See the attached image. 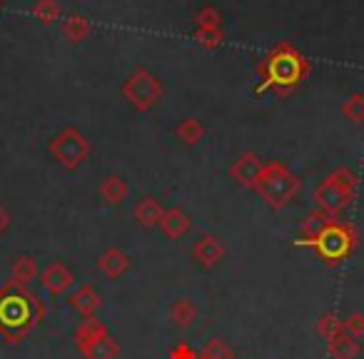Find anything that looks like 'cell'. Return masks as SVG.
<instances>
[{"label":"cell","mask_w":364,"mask_h":359,"mask_svg":"<svg viewBox=\"0 0 364 359\" xmlns=\"http://www.w3.org/2000/svg\"><path fill=\"white\" fill-rule=\"evenodd\" d=\"M48 314L43 299L28 287H13L3 284L0 287V337L6 342L16 344L36 329Z\"/></svg>","instance_id":"obj_1"},{"label":"cell","mask_w":364,"mask_h":359,"mask_svg":"<svg viewBox=\"0 0 364 359\" xmlns=\"http://www.w3.org/2000/svg\"><path fill=\"white\" fill-rule=\"evenodd\" d=\"M262 82L257 85V95L267 90L287 92L309 75V63L292 45H279L259 63Z\"/></svg>","instance_id":"obj_2"},{"label":"cell","mask_w":364,"mask_h":359,"mask_svg":"<svg viewBox=\"0 0 364 359\" xmlns=\"http://www.w3.org/2000/svg\"><path fill=\"white\" fill-rule=\"evenodd\" d=\"M357 230L354 225L342 223V220L332 218L329 225L317 235L314 240H294L297 247H309L317 252V257L322 259L324 264L334 267V264L349 259V254L357 250Z\"/></svg>","instance_id":"obj_3"},{"label":"cell","mask_w":364,"mask_h":359,"mask_svg":"<svg viewBox=\"0 0 364 359\" xmlns=\"http://www.w3.org/2000/svg\"><path fill=\"white\" fill-rule=\"evenodd\" d=\"M354 195H357V175L349 167H337L317 185L314 205L329 218H339L352 205Z\"/></svg>","instance_id":"obj_4"},{"label":"cell","mask_w":364,"mask_h":359,"mask_svg":"<svg viewBox=\"0 0 364 359\" xmlns=\"http://www.w3.org/2000/svg\"><path fill=\"white\" fill-rule=\"evenodd\" d=\"M299 190H302V180L284 162H267L255 193L272 210H282L297 198Z\"/></svg>","instance_id":"obj_5"},{"label":"cell","mask_w":364,"mask_h":359,"mask_svg":"<svg viewBox=\"0 0 364 359\" xmlns=\"http://www.w3.org/2000/svg\"><path fill=\"white\" fill-rule=\"evenodd\" d=\"M48 152L50 157L63 167V170H80L90 157V140L82 135L77 127H65L63 132H58L50 142H48Z\"/></svg>","instance_id":"obj_6"},{"label":"cell","mask_w":364,"mask_h":359,"mask_svg":"<svg viewBox=\"0 0 364 359\" xmlns=\"http://www.w3.org/2000/svg\"><path fill=\"white\" fill-rule=\"evenodd\" d=\"M122 95L135 107L137 112H150L160 105L165 97V85L157 75H152L147 68H137L125 82H122Z\"/></svg>","instance_id":"obj_7"},{"label":"cell","mask_w":364,"mask_h":359,"mask_svg":"<svg viewBox=\"0 0 364 359\" xmlns=\"http://www.w3.org/2000/svg\"><path fill=\"white\" fill-rule=\"evenodd\" d=\"M264 165H267V162H262V157H259L257 152H242V155L230 165V177H232L237 185H242L245 190H252L255 193L259 185V177H262V172H264Z\"/></svg>","instance_id":"obj_8"},{"label":"cell","mask_w":364,"mask_h":359,"mask_svg":"<svg viewBox=\"0 0 364 359\" xmlns=\"http://www.w3.org/2000/svg\"><path fill=\"white\" fill-rule=\"evenodd\" d=\"M225 257H228V250H225V245L215 235H203L193 245V259L200 269L213 272V269H218L225 262Z\"/></svg>","instance_id":"obj_9"},{"label":"cell","mask_w":364,"mask_h":359,"mask_svg":"<svg viewBox=\"0 0 364 359\" xmlns=\"http://www.w3.org/2000/svg\"><path fill=\"white\" fill-rule=\"evenodd\" d=\"M41 282L53 297H60V294H68L73 287H75V274L68 264L63 262H50L41 274Z\"/></svg>","instance_id":"obj_10"},{"label":"cell","mask_w":364,"mask_h":359,"mask_svg":"<svg viewBox=\"0 0 364 359\" xmlns=\"http://www.w3.org/2000/svg\"><path fill=\"white\" fill-rule=\"evenodd\" d=\"M68 304L85 319V317H95L97 309L102 307V297L92 284H80V287L68 292Z\"/></svg>","instance_id":"obj_11"},{"label":"cell","mask_w":364,"mask_h":359,"mask_svg":"<svg viewBox=\"0 0 364 359\" xmlns=\"http://www.w3.org/2000/svg\"><path fill=\"white\" fill-rule=\"evenodd\" d=\"M160 230L167 240L177 242V240H182L190 230H193V220H190V215L182 208H170V210H165V215H162Z\"/></svg>","instance_id":"obj_12"},{"label":"cell","mask_w":364,"mask_h":359,"mask_svg":"<svg viewBox=\"0 0 364 359\" xmlns=\"http://www.w3.org/2000/svg\"><path fill=\"white\" fill-rule=\"evenodd\" d=\"M162 215H165V208H162L160 200L152 198V195H145V198H140L135 203V210H132V218H135V223L140 225V227H145V230L160 227Z\"/></svg>","instance_id":"obj_13"},{"label":"cell","mask_w":364,"mask_h":359,"mask_svg":"<svg viewBox=\"0 0 364 359\" xmlns=\"http://www.w3.org/2000/svg\"><path fill=\"white\" fill-rule=\"evenodd\" d=\"M167 319L175 329H190L195 322H198V304L190 297H177L172 299L170 309H167Z\"/></svg>","instance_id":"obj_14"},{"label":"cell","mask_w":364,"mask_h":359,"mask_svg":"<svg viewBox=\"0 0 364 359\" xmlns=\"http://www.w3.org/2000/svg\"><path fill=\"white\" fill-rule=\"evenodd\" d=\"M97 269H100L107 279H120L122 274L130 269V257H127V252H122L120 247H107L105 252L97 257Z\"/></svg>","instance_id":"obj_15"},{"label":"cell","mask_w":364,"mask_h":359,"mask_svg":"<svg viewBox=\"0 0 364 359\" xmlns=\"http://www.w3.org/2000/svg\"><path fill=\"white\" fill-rule=\"evenodd\" d=\"M127 193H130V188H127V183L122 180L120 175H107V177H102L100 188H97V195H100V200L105 205H110V208H115V205L125 203Z\"/></svg>","instance_id":"obj_16"},{"label":"cell","mask_w":364,"mask_h":359,"mask_svg":"<svg viewBox=\"0 0 364 359\" xmlns=\"http://www.w3.org/2000/svg\"><path fill=\"white\" fill-rule=\"evenodd\" d=\"M36 277H38V262L31 254H21V257L13 259L8 284H13V287H28Z\"/></svg>","instance_id":"obj_17"},{"label":"cell","mask_w":364,"mask_h":359,"mask_svg":"<svg viewBox=\"0 0 364 359\" xmlns=\"http://www.w3.org/2000/svg\"><path fill=\"white\" fill-rule=\"evenodd\" d=\"M324 342H327L329 357H332V359H357L359 357L357 339L349 337V334L344 332V327L339 329L337 334H332L329 339H324Z\"/></svg>","instance_id":"obj_18"},{"label":"cell","mask_w":364,"mask_h":359,"mask_svg":"<svg viewBox=\"0 0 364 359\" xmlns=\"http://www.w3.org/2000/svg\"><path fill=\"white\" fill-rule=\"evenodd\" d=\"M105 334H110V329H107V324L102 322V319L85 317L75 327V347H77V352H80L82 347H87L90 342H95V339L105 337Z\"/></svg>","instance_id":"obj_19"},{"label":"cell","mask_w":364,"mask_h":359,"mask_svg":"<svg viewBox=\"0 0 364 359\" xmlns=\"http://www.w3.org/2000/svg\"><path fill=\"white\" fill-rule=\"evenodd\" d=\"M80 354L85 359H117L120 357V344L112 334H105V337L95 339L87 347L80 349Z\"/></svg>","instance_id":"obj_20"},{"label":"cell","mask_w":364,"mask_h":359,"mask_svg":"<svg viewBox=\"0 0 364 359\" xmlns=\"http://www.w3.org/2000/svg\"><path fill=\"white\" fill-rule=\"evenodd\" d=\"M60 31H63V38H65L70 45H75V43H82L90 36V23H87V18L73 13V16H68L65 21H63Z\"/></svg>","instance_id":"obj_21"},{"label":"cell","mask_w":364,"mask_h":359,"mask_svg":"<svg viewBox=\"0 0 364 359\" xmlns=\"http://www.w3.org/2000/svg\"><path fill=\"white\" fill-rule=\"evenodd\" d=\"M329 215H324L322 210L314 208L312 213L304 215V220L299 223V240H314L324 227L329 225Z\"/></svg>","instance_id":"obj_22"},{"label":"cell","mask_w":364,"mask_h":359,"mask_svg":"<svg viewBox=\"0 0 364 359\" xmlns=\"http://www.w3.org/2000/svg\"><path fill=\"white\" fill-rule=\"evenodd\" d=\"M205 125L198 120V117H188V120H182L180 125L175 127V135H177V140L182 142V145H198V142H203V137H205Z\"/></svg>","instance_id":"obj_23"},{"label":"cell","mask_w":364,"mask_h":359,"mask_svg":"<svg viewBox=\"0 0 364 359\" xmlns=\"http://www.w3.org/2000/svg\"><path fill=\"white\" fill-rule=\"evenodd\" d=\"M31 13H33V18L41 23H55V21H60L63 8L58 0H36Z\"/></svg>","instance_id":"obj_24"},{"label":"cell","mask_w":364,"mask_h":359,"mask_svg":"<svg viewBox=\"0 0 364 359\" xmlns=\"http://www.w3.org/2000/svg\"><path fill=\"white\" fill-rule=\"evenodd\" d=\"M342 112H344V117H347V120L362 125V122H364V92H352V95L344 100Z\"/></svg>","instance_id":"obj_25"},{"label":"cell","mask_w":364,"mask_h":359,"mask_svg":"<svg viewBox=\"0 0 364 359\" xmlns=\"http://www.w3.org/2000/svg\"><path fill=\"white\" fill-rule=\"evenodd\" d=\"M200 357L203 359H235V349L230 347L225 339H210V342L205 344Z\"/></svg>","instance_id":"obj_26"},{"label":"cell","mask_w":364,"mask_h":359,"mask_svg":"<svg viewBox=\"0 0 364 359\" xmlns=\"http://www.w3.org/2000/svg\"><path fill=\"white\" fill-rule=\"evenodd\" d=\"M195 41H198L200 48H205V50H215V48L223 45L225 33L220 31V28H198V33H195Z\"/></svg>","instance_id":"obj_27"},{"label":"cell","mask_w":364,"mask_h":359,"mask_svg":"<svg viewBox=\"0 0 364 359\" xmlns=\"http://www.w3.org/2000/svg\"><path fill=\"white\" fill-rule=\"evenodd\" d=\"M342 327H344L342 319H339L334 312H324L322 317H319V322H317V332L322 334L324 339H329L332 334H337Z\"/></svg>","instance_id":"obj_28"},{"label":"cell","mask_w":364,"mask_h":359,"mask_svg":"<svg viewBox=\"0 0 364 359\" xmlns=\"http://www.w3.org/2000/svg\"><path fill=\"white\" fill-rule=\"evenodd\" d=\"M344 332L354 339H362L364 337V314L362 312H352L347 319H344Z\"/></svg>","instance_id":"obj_29"},{"label":"cell","mask_w":364,"mask_h":359,"mask_svg":"<svg viewBox=\"0 0 364 359\" xmlns=\"http://www.w3.org/2000/svg\"><path fill=\"white\" fill-rule=\"evenodd\" d=\"M220 23H223V16L218 13V8L208 6L198 13V28H220Z\"/></svg>","instance_id":"obj_30"},{"label":"cell","mask_w":364,"mask_h":359,"mask_svg":"<svg viewBox=\"0 0 364 359\" xmlns=\"http://www.w3.org/2000/svg\"><path fill=\"white\" fill-rule=\"evenodd\" d=\"M170 359H200V352H195L190 344H185V342H180V344H175V347L170 349V354H167Z\"/></svg>","instance_id":"obj_31"},{"label":"cell","mask_w":364,"mask_h":359,"mask_svg":"<svg viewBox=\"0 0 364 359\" xmlns=\"http://www.w3.org/2000/svg\"><path fill=\"white\" fill-rule=\"evenodd\" d=\"M8 227H11V213H8V210L0 205V237L8 232Z\"/></svg>","instance_id":"obj_32"},{"label":"cell","mask_w":364,"mask_h":359,"mask_svg":"<svg viewBox=\"0 0 364 359\" xmlns=\"http://www.w3.org/2000/svg\"><path fill=\"white\" fill-rule=\"evenodd\" d=\"M0 11H3V0H0Z\"/></svg>","instance_id":"obj_33"},{"label":"cell","mask_w":364,"mask_h":359,"mask_svg":"<svg viewBox=\"0 0 364 359\" xmlns=\"http://www.w3.org/2000/svg\"><path fill=\"white\" fill-rule=\"evenodd\" d=\"M200 359H203V357H200Z\"/></svg>","instance_id":"obj_34"}]
</instances>
